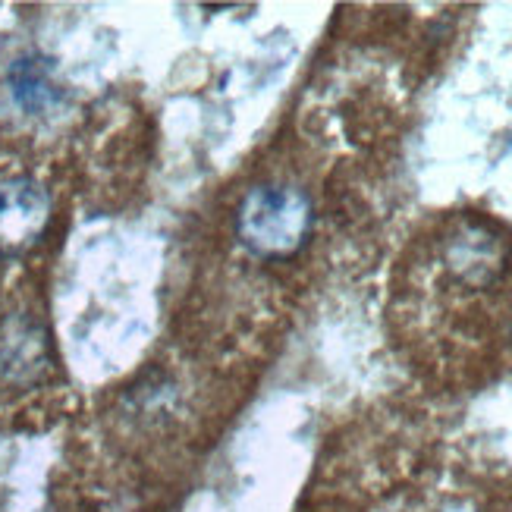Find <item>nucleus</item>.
Returning a JSON list of instances; mask_svg holds the SVG:
<instances>
[{
  "mask_svg": "<svg viewBox=\"0 0 512 512\" xmlns=\"http://www.w3.org/2000/svg\"><path fill=\"white\" fill-rule=\"evenodd\" d=\"M443 261L453 271L456 280L469 286H491L506 274L509 242L503 233L487 227L484 220H462L447 239Z\"/></svg>",
  "mask_w": 512,
  "mask_h": 512,
  "instance_id": "20e7f679",
  "label": "nucleus"
},
{
  "mask_svg": "<svg viewBox=\"0 0 512 512\" xmlns=\"http://www.w3.org/2000/svg\"><path fill=\"white\" fill-rule=\"evenodd\" d=\"M311 230H315V208H311V198L299 186H252L236 208L239 242L264 261H283L299 255Z\"/></svg>",
  "mask_w": 512,
  "mask_h": 512,
  "instance_id": "f257e3e1",
  "label": "nucleus"
},
{
  "mask_svg": "<svg viewBox=\"0 0 512 512\" xmlns=\"http://www.w3.org/2000/svg\"><path fill=\"white\" fill-rule=\"evenodd\" d=\"M54 371V349L44 324L29 311L0 321V381L7 387H38Z\"/></svg>",
  "mask_w": 512,
  "mask_h": 512,
  "instance_id": "f03ea898",
  "label": "nucleus"
},
{
  "mask_svg": "<svg viewBox=\"0 0 512 512\" xmlns=\"http://www.w3.org/2000/svg\"><path fill=\"white\" fill-rule=\"evenodd\" d=\"M7 82H10L13 101L32 117L48 114V110L57 107V101H60V85L54 82V66H51V60H44L38 54L13 60Z\"/></svg>",
  "mask_w": 512,
  "mask_h": 512,
  "instance_id": "39448f33",
  "label": "nucleus"
},
{
  "mask_svg": "<svg viewBox=\"0 0 512 512\" xmlns=\"http://www.w3.org/2000/svg\"><path fill=\"white\" fill-rule=\"evenodd\" d=\"M51 224V195L32 176L0 180V255L29 252Z\"/></svg>",
  "mask_w": 512,
  "mask_h": 512,
  "instance_id": "7ed1b4c3",
  "label": "nucleus"
}]
</instances>
